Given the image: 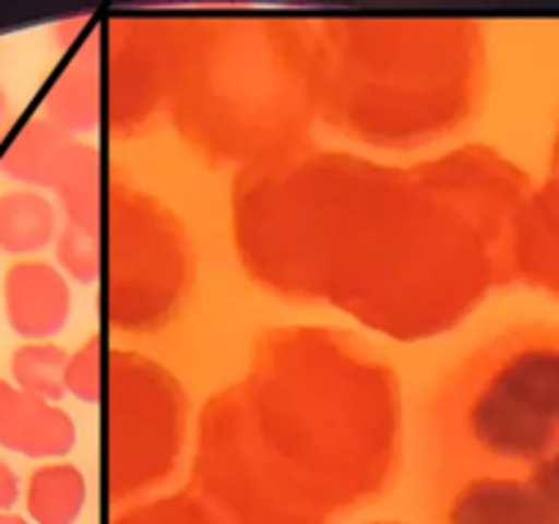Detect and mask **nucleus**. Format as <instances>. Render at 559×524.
Segmentation results:
<instances>
[{
  "instance_id": "obj_8",
  "label": "nucleus",
  "mask_w": 559,
  "mask_h": 524,
  "mask_svg": "<svg viewBox=\"0 0 559 524\" xmlns=\"http://www.w3.org/2000/svg\"><path fill=\"white\" fill-rule=\"evenodd\" d=\"M0 109H3V93H0Z\"/></svg>"
},
{
  "instance_id": "obj_6",
  "label": "nucleus",
  "mask_w": 559,
  "mask_h": 524,
  "mask_svg": "<svg viewBox=\"0 0 559 524\" xmlns=\"http://www.w3.org/2000/svg\"><path fill=\"white\" fill-rule=\"evenodd\" d=\"M0 524H25V522H22L20 516H5L3 513V516H0Z\"/></svg>"
},
{
  "instance_id": "obj_7",
  "label": "nucleus",
  "mask_w": 559,
  "mask_h": 524,
  "mask_svg": "<svg viewBox=\"0 0 559 524\" xmlns=\"http://www.w3.org/2000/svg\"><path fill=\"white\" fill-rule=\"evenodd\" d=\"M5 396H9V388H5L3 382H0V404H3V398H5Z\"/></svg>"
},
{
  "instance_id": "obj_1",
  "label": "nucleus",
  "mask_w": 559,
  "mask_h": 524,
  "mask_svg": "<svg viewBox=\"0 0 559 524\" xmlns=\"http://www.w3.org/2000/svg\"><path fill=\"white\" fill-rule=\"evenodd\" d=\"M424 437L448 524H559V325L469 349L437 385Z\"/></svg>"
},
{
  "instance_id": "obj_4",
  "label": "nucleus",
  "mask_w": 559,
  "mask_h": 524,
  "mask_svg": "<svg viewBox=\"0 0 559 524\" xmlns=\"http://www.w3.org/2000/svg\"><path fill=\"white\" fill-rule=\"evenodd\" d=\"M44 235L41 202L25 194H5L0 200V249L22 251Z\"/></svg>"
},
{
  "instance_id": "obj_5",
  "label": "nucleus",
  "mask_w": 559,
  "mask_h": 524,
  "mask_svg": "<svg viewBox=\"0 0 559 524\" xmlns=\"http://www.w3.org/2000/svg\"><path fill=\"white\" fill-rule=\"evenodd\" d=\"M16 500V478L3 462H0V511L14 505Z\"/></svg>"
},
{
  "instance_id": "obj_3",
  "label": "nucleus",
  "mask_w": 559,
  "mask_h": 524,
  "mask_svg": "<svg viewBox=\"0 0 559 524\" xmlns=\"http://www.w3.org/2000/svg\"><path fill=\"white\" fill-rule=\"evenodd\" d=\"M27 508L38 524H69L76 513V486L66 469L36 473L27 489Z\"/></svg>"
},
{
  "instance_id": "obj_2",
  "label": "nucleus",
  "mask_w": 559,
  "mask_h": 524,
  "mask_svg": "<svg viewBox=\"0 0 559 524\" xmlns=\"http://www.w3.org/2000/svg\"><path fill=\"white\" fill-rule=\"evenodd\" d=\"M55 303L49 276L36 265H20L5 276V306L16 331H41L49 322V306Z\"/></svg>"
}]
</instances>
